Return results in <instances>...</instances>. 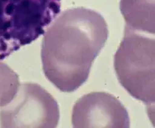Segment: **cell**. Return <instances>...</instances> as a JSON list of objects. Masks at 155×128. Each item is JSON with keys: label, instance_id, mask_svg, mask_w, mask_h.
Here are the masks:
<instances>
[{"label": "cell", "instance_id": "obj_4", "mask_svg": "<svg viewBox=\"0 0 155 128\" xmlns=\"http://www.w3.org/2000/svg\"><path fill=\"white\" fill-rule=\"evenodd\" d=\"M59 120L55 99L35 83L19 84L13 99L0 107L2 127H56Z\"/></svg>", "mask_w": 155, "mask_h": 128}, {"label": "cell", "instance_id": "obj_6", "mask_svg": "<svg viewBox=\"0 0 155 128\" xmlns=\"http://www.w3.org/2000/svg\"><path fill=\"white\" fill-rule=\"evenodd\" d=\"M120 9L126 22L125 27L154 34V0H121Z\"/></svg>", "mask_w": 155, "mask_h": 128}, {"label": "cell", "instance_id": "obj_7", "mask_svg": "<svg viewBox=\"0 0 155 128\" xmlns=\"http://www.w3.org/2000/svg\"><path fill=\"white\" fill-rule=\"evenodd\" d=\"M19 79L7 64L0 61V107L7 105L17 92Z\"/></svg>", "mask_w": 155, "mask_h": 128}, {"label": "cell", "instance_id": "obj_5", "mask_svg": "<svg viewBox=\"0 0 155 128\" xmlns=\"http://www.w3.org/2000/svg\"><path fill=\"white\" fill-rule=\"evenodd\" d=\"M74 127H129L128 112L115 96L103 91L86 94L72 109Z\"/></svg>", "mask_w": 155, "mask_h": 128}, {"label": "cell", "instance_id": "obj_2", "mask_svg": "<svg viewBox=\"0 0 155 128\" xmlns=\"http://www.w3.org/2000/svg\"><path fill=\"white\" fill-rule=\"evenodd\" d=\"M62 0H0V61L45 34Z\"/></svg>", "mask_w": 155, "mask_h": 128}, {"label": "cell", "instance_id": "obj_3", "mask_svg": "<svg viewBox=\"0 0 155 128\" xmlns=\"http://www.w3.org/2000/svg\"><path fill=\"white\" fill-rule=\"evenodd\" d=\"M120 84L135 99L153 107L155 100L154 34L125 27L123 41L114 56Z\"/></svg>", "mask_w": 155, "mask_h": 128}, {"label": "cell", "instance_id": "obj_1", "mask_svg": "<svg viewBox=\"0 0 155 128\" xmlns=\"http://www.w3.org/2000/svg\"><path fill=\"white\" fill-rule=\"evenodd\" d=\"M107 38V24L97 11L79 7L62 12L44 34L45 77L63 92L75 91L87 80Z\"/></svg>", "mask_w": 155, "mask_h": 128}]
</instances>
